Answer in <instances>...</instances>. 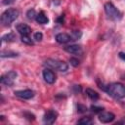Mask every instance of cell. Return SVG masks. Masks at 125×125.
<instances>
[{
    "label": "cell",
    "instance_id": "6da1fadb",
    "mask_svg": "<svg viewBox=\"0 0 125 125\" xmlns=\"http://www.w3.org/2000/svg\"><path fill=\"white\" fill-rule=\"evenodd\" d=\"M106 93L115 98V99H123L125 98V86L121 83H111L106 86V89H104Z\"/></svg>",
    "mask_w": 125,
    "mask_h": 125
},
{
    "label": "cell",
    "instance_id": "7a4b0ae2",
    "mask_svg": "<svg viewBox=\"0 0 125 125\" xmlns=\"http://www.w3.org/2000/svg\"><path fill=\"white\" fill-rule=\"evenodd\" d=\"M19 17V11L15 8H9L5 10L1 16V23L4 26H10Z\"/></svg>",
    "mask_w": 125,
    "mask_h": 125
},
{
    "label": "cell",
    "instance_id": "3957f363",
    "mask_svg": "<svg viewBox=\"0 0 125 125\" xmlns=\"http://www.w3.org/2000/svg\"><path fill=\"white\" fill-rule=\"evenodd\" d=\"M104 12L106 14V16L113 21H118L122 18V14L121 12L110 2H107L104 4Z\"/></svg>",
    "mask_w": 125,
    "mask_h": 125
},
{
    "label": "cell",
    "instance_id": "277c9868",
    "mask_svg": "<svg viewBox=\"0 0 125 125\" xmlns=\"http://www.w3.org/2000/svg\"><path fill=\"white\" fill-rule=\"evenodd\" d=\"M44 64L49 68L56 69L59 71H66L68 68V65L66 62H64L62 61L55 60V59H47L44 62Z\"/></svg>",
    "mask_w": 125,
    "mask_h": 125
},
{
    "label": "cell",
    "instance_id": "5b68a950",
    "mask_svg": "<svg viewBox=\"0 0 125 125\" xmlns=\"http://www.w3.org/2000/svg\"><path fill=\"white\" fill-rule=\"evenodd\" d=\"M17 72L14 71V70H10L8 72H6L4 75H2L1 79H0V82L1 84L5 85V86H8V87H11L14 85V82L17 78Z\"/></svg>",
    "mask_w": 125,
    "mask_h": 125
},
{
    "label": "cell",
    "instance_id": "8992f818",
    "mask_svg": "<svg viewBox=\"0 0 125 125\" xmlns=\"http://www.w3.org/2000/svg\"><path fill=\"white\" fill-rule=\"evenodd\" d=\"M98 117H99V120L102 122V123H110L112 122L114 119H115V115L110 112V111H105V110H102L101 112L98 113Z\"/></svg>",
    "mask_w": 125,
    "mask_h": 125
},
{
    "label": "cell",
    "instance_id": "52a82bcc",
    "mask_svg": "<svg viewBox=\"0 0 125 125\" xmlns=\"http://www.w3.org/2000/svg\"><path fill=\"white\" fill-rule=\"evenodd\" d=\"M57 117H58V112L54 109H49L45 112L44 117H43V121L46 124H53L56 121Z\"/></svg>",
    "mask_w": 125,
    "mask_h": 125
},
{
    "label": "cell",
    "instance_id": "ba28073f",
    "mask_svg": "<svg viewBox=\"0 0 125 125\" xmlns=\"http://www.w3.org/2000/svg\"><path fill=\"white\" fill-rule=\"evenodd\" d=\"M15 95L21 99L23 100H29L31 98L34 97V92L30 89H25V90H19V91H15Z\"/></svg>",
    "mask_w": 125,
    "mask_h": 125
},
{
    "label": "cell",
    "instance_id": "9c48e42d",
    "mask_svg": "<svg viewBox=\"0 0 125 125\" xmlns=\"http://www.w3.org/2000/svg\"><path fill=\"white\" fill-rule=\"evenodd\" d=\"M64 50L71 54V55H82L83 54V49L81 46L79 45H75V44H72V45H68L66 47H64Z\"/></svg>",
    "mask_w": 125,
    "mask_h": 125
},
{
    "label": "cell",
    "instance_id": "30bf717a",
    "mask_svg": "<svg viewBox=\"0 0 125 125\" xmlns=\"http://www.w3.org/2000/svg\"><path fill=\"white\" fill-rule=\"evenodd\" d=\"M43 78H44V80L48 84H53L56 81V75H55V73L51 69H49V68H46V69L43 70Z\"/></svg>",
    "mask_w": 125,
    "mask_h": 125
},
{
    "label": "cell",
    "instance_id": "8fae6325",
    "mask_svg": "<svg viewBox=\"0 0 125 125\" xmlns=\"http://www.w3.org/2000/svg\"><path fill=\"white\" fill-rule=\"evenodd\" d=\"M16 29L21 35H29L31 33L30 26H28L25 23H18L16 25Z\"/></svg>",
    "mask_w": 125,
    "mask_h": 125
},
{
    "label": "cell",
    "instance_id": "7c38bea8",
    "mask_svg": "<svg viewBox=\"0 0 125 125\" xmlns=\"http://www.w3.org/2000/svg\"><path fill=\"white\" fill-rule=\"evenodd\" d=\"M56 41L60 44H65L68 43L69 41H72L71 35L67 33H59L56 35Z\"/></svg>",
    "mask_w": 125,
    "mask_h": 125
},
{
    "label": "cell",
    "instance_id": "4fadbf2b",
    "mask_svg": "<svg viewBox=\"0 0 125 125\" xmlns=\"http://www.w3.org/2000/svg\"><path fill=\"white\" fill-rule=\"evenodd\" d=\"M35 19H36V21H37L38 23H40V24H46V23L49 22V19H48V17L44 14V12H40L39 14H37Z\"/></svg>",
    "mask_w": 125,
    "mask_h": 125
},
{
    "label": "cell",
    "instance_id": "5bb4252c",
    "mask_svg": "<svg viewBox=\"0 0 125 125\" xmlns=\"http://www.w3.org/2000/svg\"><path fill=\"white\" fill-rule=\"evenodd\" d=\"M86 94H87V96H88L92 101H97V100H99V98H100V95L98 94V92H96L95 90L90 89V88H87V89H86Z\"/></svg>",
    "mask_w": 125,
    "mask_h": 125
},
{
    "label": "cell",
    "instance_id": "9a60e30c",
    "mask_svg": "<svg viewBox=\"0 0 125 125\" xmlns=\"http://www.w3.org/2000/svg\"><path fill=\"white\" fill-rule=\"evenodd\" d=\"M0 56H1V58H14V57H17L18 54L16 52H13V51L3 50V51H1Z\"/></svg>",
    "mask_w": 125,
    "mask_h": 125
},
{
    "label": "cell",
    "instance_id": "2e32d148",
    "mask_svg": "<svg viewBox=\"0 0 125 125\" xmlns=\"http://www.w3.org/2000/svg\"><path fill=\"white\" fill-rule=\"evenodd\" d=\"M16 39V36L13 32H10L8 34H5L3 37H2V41L3 42H11V41H14Z\"/></svg>",
    "mask_w": 125,
    "mask_h": 125
},
{
    "label": "cell",
    "instance_id": "e0dca14e",
    "mask_svg": "<svg viewBox=\"0 0 125 125\" xmlns=\"http://www.w3.org/2000/svg\"><path fill=\"white\" fill-rule=\"evenodd\" d=\"M21 42L27 44V45H33V41L32 39L29 37V35H21Z\"/></svg>",
    "mask_w": 125,
    "mask_h": 125
},
{
    "label": "cell",
    "instance_id": "ac0fdd59",
    "mask_svg": "<svg viewBox=\"0 0 125 125\" xmlns=\"http://www.w3.org/2000/svg\"><path fill=\"white\" fill-rule=\"evenodd\" d=\"M77 123L78 124H92L93 123V121H92V119H91V117H82L81 119H79L78 121H77Z\"/></svg>",
    "mask_w": 125,
    "mask_h": 125
},
{
    "label": "cell",
    "instance_id": "d6986e66",
    "mask_svg": "<svg viewBox=\"0 0 125 125\" xmlns=\"http://www.w3.org/2000/svg\"><path fill=\"white\" fill-rule=\"evenodd\" d=\"M26 17H27V19H29V20H32V19L36 18L35 10H34V9H29V10L27 11V13H26Z\"/></svg>",
    "mask_w": 125,
    "mask_h": 125
},
{
    "label": "cell",
    "instance_id": "ffe728a7",
    "mask_svg": "<svg viewBox=\"0 0 125 125\" xmlns=\"http://www.w3.org/2000/svg\"><path fill=\"white\" fill-rule=\"evenodd\" d=\"M71 38H72V41H74V40H78L80 37H81V32L80 31H78V30H74V31H72L71 32Z\"/></svg>",
    "mask_w": 125,
    "mask_h": 125
},
{
    "label": "cell",
    "instance_id": "44dd1931",
    "mask_svg": "<svg viewBox=\"0 0 125 125\" xmlns=\"http://www.w3.org/2000/svg\"><path fill=\"white\" fill-rule=\"evenodd\" d=\"M69 62H70L71 65H73V66H75V67L78 66L79 63H80L79 61H78L77 59H75V58H70V59H69Z\"/></svg>",
    "mask_w": 125,
    "mask_h": 125
},
{
    "label": "cell",
    "instance_id": "7402d4cb",
    "mask_svg": "<svg viewBox=\"0 0 125 125\" xmlns=\"http://www.w3.org/2000/svg\"><path fill=\"white\" fill-rule=\"evenodd\" d=\"M36 41H41L42 40V38H43V34L41 33V32H36V33H34V37H33Z\"/></svg>",
    "mask_w": 125,
    "mask_h": 125
},
{
    "label": "cell",
    "instance_id": "603a6c76",
    "mask_svg": "<svg viewBox=\"0 0 125 125\" xmlns=\"http://www.w3.org/2000/svg\"><path fill=\"white\" fill-rule=\"evenodd\" d=\"M91 109H92V111H93V112H97V113H99V112H101L102 110H104V108H103V107L95 106V105H92V106H91Z\"/></svg>",
    "mask_w": 125,
    "mask_h": 125
},
{
    "label": "cell",
    "instance_id": "cb8c5ba5",
    "mask_svg": "<svg viewBox=\"0 0 125 125\" xmlns=\"http://www.w3.org/2000/svg\"><path fill=\"white\" fill-rule=\"evenodd\" d=\"M77 108H78V111H79V112H85V111L87 110L86 106H84V105H82V104H78Z\"/></svg>",
    "mask_w": 125,
    "mask_h": 125
},
{
    "label": "cell",
    "instance_id": "d4e9b609",
    "mask_svg": "<svg viewBox=\"0 0 125 125\" xmlns=\"http://www.w3.org/2000/svg\"><path fill=\"white\" fill-rule=\"evenodd\" d=\"M119 58H120L121 60L125 61V53H123V52H120V53H119Z\"/></svg>",
    "mask_w": 125,
    "mask_h": 125
}]
</instances>
